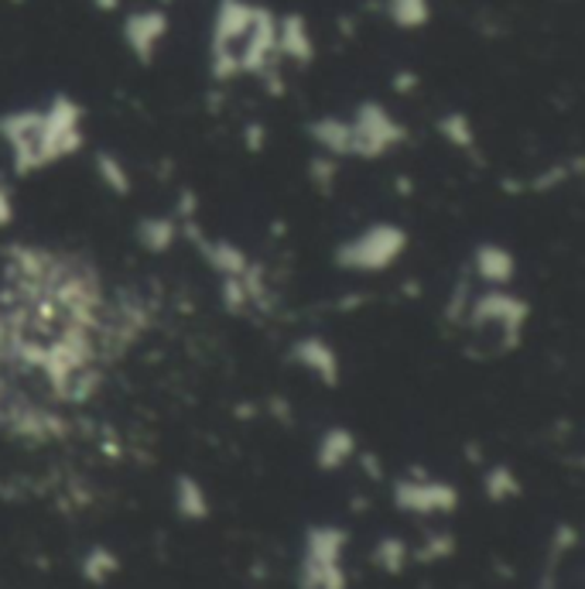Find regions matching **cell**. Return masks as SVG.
<instances>
[{
  "label": "cell",
  "instance_id": "6da1fadb",
  "mask_svg": "<svg viewBox=\"0 0 585 589\" xmlns=\"http://www.w3.org/2000/svg\"><path fill=\"white\" fill-rule=\"evenodd\" d=\"M82 124H87V110L79 100L59 93L45 106H24L0 117V141L8 145L18 175H35L82 151L87 145Z\"/></svg>",
  "mask_w": 585,
  "mask_h": 589
},
{
  "label": "cell",
  "instance_id": "7a4b0ae2",
  "mask_svg": "<svg viewBox=\"0 0 585 589\" xmlns=\"http://www.w3.org/2000/svg\"><path fill=\"white\" fill-rule=\"evenodd\" d=\"M209 72L227 82L240 76H277V14L254 0H219L209 32Z\"/></svg>",
  "mask_w": 585,
  "mask_h": 589
},
{
  "label": "cell",
  "instance_id": "3957f363",
  "mask_svg": "<svg viewBox=\"0 0 585 589\" xmlns=\"http://www.w3.org/2000/svg\"><path fill=\"white\" fill-rule=\"evenodd\" d=\"M531 319V302L511 288L472 292L462 326L469 329V353L477 356H507L520 347L524 326Z\"/></svg>",
  "mask_w": 585,
  "mask_h": 589
},
{
  "label": "cell",
  "instance_id": "277c9868",
  "mask_svg": "<svg viewBox=\"0 0 585 589\" xmlns=\"http://www.w3.org/2000/svg\"><path fill=\"white\" fill-rule=\"evenodd\" d=\"M408 250V230L398 223H370L367 230L353 234L336 247V264L343 271L380 274L390 264H398Z\"/></svg>",
  "mask_w": 585,
  "mask_h": 589
},
{
  "label": "cell",
  "instance_id": "5b68a950",
  "mask_svg": "<svg viewBox=\"0 0 585 589\" xmlns=\"http://www.w3.org/2000/svg\"><path fill=\"white\" fill-rule=\"evenodd\" d=\"M346 124H349V158L377 161L387 151H394L408 141L404 124L377 100L359 103L346 117Z\"/></svg>",
  "mask_w": 585,
  "mask_h": 589
},
{
  "label": "cell",
  "instance_id": "8992f818",
  "mask_svg": "<svg viewBox=\"0 0 585 589\" xmlns=\"http://www.w3.org/2000/svg\"><path fill=\"white\" fill-rule=\"evenodd\" d=\"M169 27H172V21L161 8H141L124 18L121 35H124V45L134 59L148 66V63H154V55L164 45V38H169Z\"/></svg>",
  "mask_w": 585,
  "mask_h": 589
},
{
  "label": "cell",
  "instance_id": "52a82bcc",
  "mask_svg": "<svg viewBox=\"0 0 585 589\" xmlns=\"http://www.w3.org/2000/svg\"><path fill=\"white\" fill-rule=\"evenodd\" d=\"M288 360L295 363V367H301L305 374H312L316 381H322L325 387L340 384V374H343L340 353L329 340H322V336H301L298 343H291Z\"/></svg>",
  "mask_w": 585,
  "mask_h": 589
},
{
  "label": "cell",
  "instance_id": "ba28073f",
  "mask_svg": "<svg viewBox=\"0 0 585 589\" xmlns=\"http://www.w3.org/2000/svg\"><path fill=\"white\" fill-rule=\"evenodd\" d=\"M277 59L291 66H309L316 59V38L312 27L301 14H285L277 18Z\"/></svg>",
  "mask_w": 585,
  "mask_h": 589
},
{
  "label": "cell",
  "instance_id": "9c48e42d",
  "mask_svg": "<svg viewBox=\"0 0 585 589\" xmlns=\"http://www.w3.org/2000/svg\"><path fill=\"white\" fill-rule=\"evenodd\" d=\"M472 271H477V277L486 288H507L517 274V261L504 243L483 240L477 250H472Z\"/></svg>",
  "mask_w": 585,
  "mask_h": 589
},
{
  "label": "cell",
  "instance_id": "30bf717a",
  "mask_svg": "<svg viewBox=\"0 0 585 589\" xmlns=\"http://www.w3.org/2000/svg\"><path fill=\"white\" fill-rule=\"evenodd\" d=\"M398 503L404 511H452L456 490L449 484H428V480H401Z\"/></svg>",
  "mask_w": 585,
  "mask_h": 589
},
{
  "label": "cell",
  "instance_id": "8fae6325",
  "mask_svg": "<svg viewBox=\"0 0 585 589\" xmlns=\"http://www.w3.org/2000/svg\"><path fill=\"white\" fill-rule=\"evenodd\" d=\"M137 240L148 250V254H164L175 240H179V219L161 213V216H148L137 223Z\"/></svg>",
  "mask_w": 585,
  "mask_h": 589
},
{
  "label": "cell",
  "instance_id": "7c38bea8",
  "mask_svg": "<svg viewBox=\"0 0 585 589\" xmlns=\"http://www.w3.org/2000/svg\"><path fill=\"white\" fill-rule=\"evenodd\" d=\"M353 453H356V439H353L349 429H325L319 445H316V460H319L322 469L343 466L346 460H353Z\"/></svg>",
  "mask_w": 585,
  "mask_h": 589
},
{
  "label": "cell",
  "instance_id": "4fadbf2b",
  "mask_svg": "<svg viewBox=\"0 0 585 589\" xmlns=\"http://www.w3.org/2000/svg\"><path fill=\"white\" fill-rule=\"evenodd\" d=\"M438 134H441L456 151H466V155L477 151V127H472V121H469L466 114H459V110L438 117Z\"/></svg>",
  "mask_w": 585,
  "mask_h": 589
},
{
  "label": "cell",
  "instance_id": "5bb4252c",
  "mask_svg": "<svg viewBox=\"0 0 585 589\" xmlns=\"http://www.w3.org/2000/svg\"><path fill=\"white\" fill-rule=\"evenodd\" d=\"M387 18L404 32H414L432 21V4L428 0H387Z\"/></svg>",
  "mask_w": 585,
  "mask_h": 589
},
{
  "label": "cell",
  "instance_id": "9a60e30c",
  "mask_svg": "<svg viewBox=\"0 0 585 589\" xmlns=\"http://www.w3.org/2000/svg\"><path fill=\"white\" fill-rule=\"evenodd\" d=\"M93 168H96V179L114 192V195H130V172L121 165L117 155L110 151H96L93 155Z\"/></svg>",
  "mask_w": 585,
  "mask_h": 589
},
{
  "label": "cell",
  "instance_id": "2e32d148",
  "mask_svg": "<svg viewBox=\"0 0 585 589\" xmlns=\"http://www.w3.org/2000/svg\"><path fill=\"white\" fill-rule=\"evenodd\" d=\"M175 508L185 514V518H206V494L203 487L188 480V476H179L175 484Z\"/></svg>",
  "mask_w": 585,
  "mask_h": 589
},
{
  "label": "cell",
  "instance_id": "e0dca14e",
  "mask_svg": "<svg viewBox=\"0 0 585 589\" xmlns=\"http://www.w3.org/2000/svg\"><path fill=\"white\" fill-rule=\"evenodd\" d=\"M336 175H340V158H329V155L312 158V165H309V179H312V185H319L322 192H329L332 182H336Z\"/></svg>",
  "mask_w": 585,
  "mask_h": 589
},
{
  "label": "cell",
  "instance_id": "ac0fdd59",
  "mask_svg": "<svg viewBox=\"0 0 585 589\" xmlns=\"http://www.w3.org/2000/svg\"><path fill=\"white\" fill-rule=\"evenodd\" d=\"M486 490L493 500H504V497H514L517 494V480H514V473L504 469V466H496L490 476H486Z\"/></svg>",
  "mask_w": 585,
  "mask_h": 589
},
{
  "label": "cell",
  "instance_id": "d6986e66",
  "mask_svg": "<svg viewBox=\"0 0 585 589\" xmlns=\"http://www.w3.org/2000/svg\"><path fill=\"white\" fill-rule=\"evenodd\" d=\"M377 563L387 569V573H401V566L408 563V548L394 539H387L380 548H377Z\"/></svg>",
  "mask_w": 585,
  "mask_h": 589
},
{
  "label": "cell",
  "instance_id": "ffe728a7",
  "mask_svg": "<svg viewBox=\"0 0 585 589\" xmlns=\"http://www.w3.org/2000/svg\"><path fill=\"white\" fill-rule=\"evenodd\" d=\"M117 569V558L114 555H110L106 548H96L93 555H90V563H87V576L90 579H103V576H110V573H114Z\"/></svg>",
  "mask_w": 585,
  "mask_h": 589
},
{
  "label": "cell",
  "instance_id": "44dd1931",
  "mask_svg": "<svg viewBox=\"0 0 585 589\" xmlns=\"http://www.w3.org/2000/svg\"><path fill=\"white\" fill-rule=\"evenodd\" d=\"M11 223H14V195L4 182H0V230L11 227Z\"/></svg>",
  "mask_w": 585,
  "mask_h": 589
},
{
  "label": "cell",
  "instance_id": "7402d4cb",
  "mask_svg": "<svg viewBox=\"0 0 585 589\" xmlns=\"http://www.w3.org/2000/svg\"><path fill=\"white\" fill-rule=\"evenodd\" d=\"M246 145H250V151L264 148V127H246Z\"/></svg>",
  "mask_w": 585,
  "mask_h": 589
},
{
  "label": "cell",
  "instance_id": "603a6c76",
  "mask_svg": "<svg viewBox=\"0 0 585 589\" xmlns=\"http://www.w3.org/2000/svg\"><path fill=\"white\" fill-rule=\"evenodd\" d=\"M93 4H96L100 11H117V8H121V0H93Z\"/></svg>",
  "mask_w": 585,
  "mask_h": 589
}]
</instances>
